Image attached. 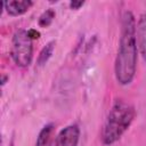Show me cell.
I'll use <instances>...</instances> for the list:
<instances>
[{
  "mask_svg": "<svg viewBox=\"0 0 146 146\" xmlns=\"http://www.w3.org/2000/svg\"><path fill=\"white\" fill-rule=\"evenodd\" d=\"M138 52L136 17L131 10H124L121 15L119 47L114 60V76L120 86L127 87L135 80Z\"/></svg>",
  "mask_w": 146,
  "mask_h": 146,
  "instance_id": "cell-1",
  "label": "cell"
},
{
  "mask_svg": "<svg viewBox=\"0 0 146 146\" xmlns=\"http://www.w3.org/2000/svg\"><path fill=\"white\" fill-rule=\"evenodd\" d=\"M136 115V108L131 103L123 98H116L107 113L100 131V140L103 145L112 146L119 141L131 127Z\"/></svg>",
  "mask_w": 146,
  "mask_h": 146,
  "instance_id": "cell-2",
  "label": "cell"
},
{
  "mask_svg": "<svg viewBox=\"0 0 146 146\" xmlns=\"http://www.w3.org/2000/svg\"><path fill=\"white\" fill-rule=\"evenodd\" d=\"M10 57L14 64L21 68H26L33 60V40L27 30L18 29L14 32L10 46Z\"/></svg>",
  "mask_w": 146,
  "mask_h": 146,
  "instance_id": "cell-3",
  "label": "cell"
},
{
  "mask_svg": "<svg viewBox=\"0 0 146 146\" xmlns=\"http://www.w3.org/2000/svg\"><path fill=\"white\" fill-rule=\"evenodd\" d=\"M79 141L80 128L76 123H71L57 133L54 141V146H78Z\"/></svg>",
  "mask_w": 146,
  "mask_h": 146,
  "instance_id": "cell-4",
  "label": "cell"
},
{
  "mask_svg": "<svg viewBox=\"0 0 146 146\" xmlns=\"http://www.w3.org/2000/svg\"><path fill=\"white\" fill-rule=\"evenodd\" d=\"M136 38L138 51L144 62H146V11L141 13L136 21Z\"/></svg>",
  "mask_w": 146,
  "mask_h": 146,
  "instance_id": "cell-5",
  "label": "cell"
},
{
  "mask_svg": "<svg viewBox=\"0 0 146 146\" xmlns=\"http://www.w3.org/2000/svg\"><path fill=\"white\" fill-rule=\"evenodd\" d=\"M34 5L32 0H11L2 2V7L9 16L16 17L25 14Z\"/></svg>",
  "mask_w": 146,
  "mask_h": 146,
  "instance_id": "cell-6",
  "label": "cell"
},
{
  "mask_svg": "<svg viewBox=\"0 0 146 146\" xmlns=\"http://www.w3.org/2000/svg\"><path fill=\"white\" fill-rule=\"evenodd\" d=\"M55 138V124L49 122L40 129L34 146H54Z\"/></svg>",
  "mask_w": 146,
  "mask_h": 146,
  "instance_id": "cell-7",
  "label": "cell"
},
{
  "mask_svg": "<svg viewBox=\"0 0 146 146\" xmlns=\"http://www.w3.org/2000/svg\"><path fill=\"white\" fill-rule=\"evenodd\" d=\"M55 47H56V41L55 40H50L48 41L40 50L39 55H38V58H36V65L39 67H42L44 66L49 59L51 58L54 51H55Z\"/></svg>",
  "mask_w": 146,
  "mask_h": 146,
  "instance_id": "cell-8",
  "label": "cell"
},
{
  "mask_svg": "<svg viewBox=\"0 0 146 146\" xmlns=\"http://www.w3.org/2000/svg\"><path fill=\"white\" fill-rule=\"evenodd\" d=\"M56 17V11L52 8H48L46 9L38 18V25L40 27H48L51 25V23L54 22Z\"/></svg>",
  "mask_w": 146,
  "mask_h": 146,
  "instance_id": "cell-9",
  "label": "cell"
},
{
  "mask_svg": "<svg viewBox=\"0 0 146 146\" xmlns=\"http://www.w3.org/2000/svg\"><path fill=\"white\" fill-rule=\"evenodd\" d=\"M84 5V1H78V0H71L70 2H68V7L72 9V10H78V9H80L82 6Z\"/></svg>",
  "mask_w": 146,
  "mask_h": 146,
  "instance_id": "cell-10",
  "label": "cell"
},
{
  "mask_svg": "<svg viewBox=\"0 0 146 146\" xmlns=\"http://www.w3.org/2000/svg\"><path fill=\"white\" fill-rule=\"evenodd\" d=\"M27 33H29V35H30V38L32 39V40H36V39H39L40 38V32L36 30V29H30V30H27Z\"/></svg>",
  "mask_w": 146,
  "mask_h": 146,
  "instance_id": "cell-11",
  "label": "cell"
},
{
  "mask_svg": "<svg viewBox=\"0 0 146 146\" xmlns=\"http://www.w3.org/2000/svg\"><path fill=\"white\" fill-rule=\"evenodd\" d=\"M7 81H9V75L2 74V75H1V87H3V86L7 83Z\"/></svg>",
  "mask_w": 146,
  "mask_h": 146,
  "instance_id": "cell-12",
  "label": "cell"
},
{
  "mask_svg": "<svg viewBox=\"0 0 146 146\" xmlns=\"http://www.w3.org/2000/svg\"><path fill=\"white\" fill-rule=\"evenodd\" d=\"M8 146H15V143H14V139H11L10 140V143H9V145Z\"/></svg>",
  "mask_w": 146,
  "mask_h": 146,
  "instance_id": "cell-13",
  "label": "cell"
}]
</instances>
